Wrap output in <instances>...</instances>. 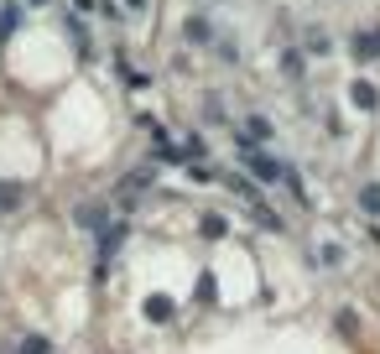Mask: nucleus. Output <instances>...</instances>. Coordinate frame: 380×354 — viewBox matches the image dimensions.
<instances>
[{"mask_svg":"<svg viewBox=\"0 0 380 354\" xmlns=\"http://www.w3.org/2000/svg\"><path fill=\"white\" fill-rule=\"evenodd\" d=\"M251 172H255L260 182H281V167L271 162V156H251Z\"/></svg>","mask_w":380,"mask_h":354,"instance_id":"1","label":"nucleus"},{"mask_svg":"<svg viewBox=\"0 0 380 354\" xmlns=\"http://www.w3.org/2000/svg\"><path fill=\"white\" fill-rule=\"evenodd\" d=\"M146 318L167 323V318H172V303H167V297H146Z\"/></svg>","mask_w":380,"mask_h":354,"instance_id":"3","label":"nucleus"},{"mask_svg":"<svg viewBox=\"0 0 380 354\" xmlns=\"http://www.w3.org/2000/svg\"><path fill=\"white\" fill-rule=\"evenodd\" d=\"M355 104H360V110H375V89L370 84H355Z\"/></svg>","mask_w":380,"mask_h":354,"instance_id":"4","label":"nucleus"},{"mask_svg":"<svg viewBox=\"0 0 380 354\" xmlns=\"http://www.w3.org/2000/svg\"><path fill=\"white\" fill-rule=\"evenodd\" d=\"M21 198H26V193L16 188V182H0V214H16Z\"/></svg>","mask_w":380,"mask_h":354,"instance_id":"2","label":"nucleus"},{"mask_svg":"<svg viewBox=\"0 0 380 354\" xmlns=\"http://www.w3.org/2000/svg\"><path fill=\"white\" fill-rule=\"evenodd\" d=\"M365 208H370V214H380V188H365V198H360Z\"/></svg>","mask_w":380,"mask_h":354,"instance_id":"6","label":"nucleus"},{"mask_svg":"<svg viewBox=\"0 0 380 354\" xmlns=\"http://www.w3.org/2000/svg\"><path fill=\"white\" fill-rule=\"evenodd\" d=\"M219 297V282L214 277H198V303H214Z\"/></svg>","mask_w":380,"mask_h":354,"instance_id":"5","label":"nucleus"}]
</instances>
